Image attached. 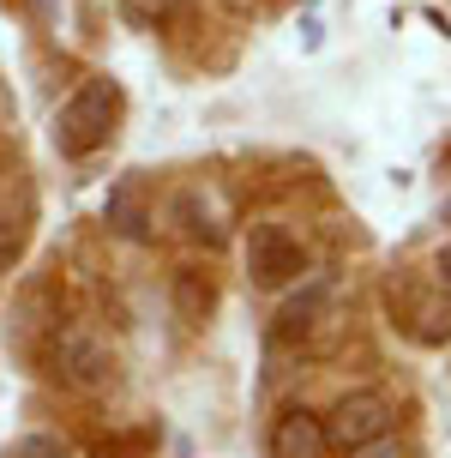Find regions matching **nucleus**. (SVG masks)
I'll list each match as a JSON object with an SVG mask.
<instances>
[{
  "instance_id": "nucleus-8",
  "label": "nucleus",
  "mask_w": 451,
  "mask_h": 458,
  "mask_svg": "<svg viewBox=\"0 0 451 458\" xmlns=\"http://www.w3.org/2000/svg\"><path fill=\"white\" fill-rule=\"evenodd\" d=\"M103 224L127 242H145L151 235V206H145V175H121L103 199Z\"/></svg>"
},
{
  "instance_id": "nucleus-4",
  "label": "nucleus",
  "mask_w": 451,
  "mask_h": 458,
  "mask_svg": "<svg viewBox=\"0 0 451 458\" xmlns=\"http://www.w3.org/2000/svg\"><path fill=\"white\" fill-rule=\"evenodd\" d=\"M30 224H37V187L19 163H0V272L24 253Z\"/></svg>"
},
{
  "instance_id": "nucleus-11",
  "label": "nucleus",
  "mask_w": 451,
  "mask_h": 458,
  "mask_svg": "<svg viewBox=\"0 0 451 458\" xmlns=\"http://www.w3.org/2000/svg\"><path fill=\"white\" fill-rule=\"evenodd\" d=\"M0 458H67V446H61L54 435H24V440H13Z\"/></svg>"
},
{
  "instance_id": "nucleus-1",
  "label": "nucleus",
  "mask_w": 451,
  "mask_h": 458,
  "mask_svg": "<svg viewBox=\"0 0 451 458\" xmlns=\"http://www.w3.org/2000/svg\"><path fill=\"white\" fill-rule=\"evenodd\" d=\"M114 121H121V85L114 79H85L54 114V151L61 157H90L96 145H109Z\"/></svg>"
},
{
  "instance_id": "nucleus-7",
  "label": "nucleus",
  "mask_w": 451,
  "mask_h": 458,
  "mask_svg": "<svg viewBox=\"0 0 451 458\" xmlns=\"http://www.w3.org/2000/svg\"><path fill=\"white\" fill-rule=\"evenodd\" d=\"M331 301H338L331 277H313L301 296L283 301V314H277V344H301L307 332H319V326L331 320Z\"/></svg>"
},
{
  "instance_id": "nucleus-9",
  "label": "nucleus",
  "mask_w": 451,
  "mask_h": 458,
  "mask_svg": "<svg viewBox=\"0 0 451 458\" xmlns=\"http://www.w3.org/2000/svg\"><path fill=\"white\" fill-rule=\"evenodd\" d=\"M331 440H325V422L307 411H283L277 428H271V458H325Z\"/></svg>"
},
{
  "instance_id": "nucleus-13",
  "label": "nucleus",
  "mask_w": 451,
  "mask_h": 458,
  "mask_svg": "<svg viewBox=\"0 0 451 458\" xmlns=\"http://www.w3.org/2000/svg\"><path fill=\"white\" fill-rule=\"evenodd\" d=\"M169 6H175V0H121V13H127L133 24H157Z\"/></svg>"
},
{
  "instance_id": "nucleus-2",
  "label": "nucleus",
  "mask_w": 451,
  "mask_h": 458,
  "mask_svg": "<svg viewBox=\"0 0 451 458\" xmlns=\"http://www.w3.org/2000/svg\"><path fill=\"white\" fill-rule=\"evenodd\" d=\"M307 272V248L289 224H253L247 235V277L253 290H289Z\"/></svg>"
},
{
  "instance_id": "nucleus-12",
  "label": "nucleus",
  "mask_w": 451,
  "mask_h": 458,
  "mask_svg": "<svg viewBox=\"0 0 451 458\" xmlns=\"http://www.w3.org/2000/svg\"><path fill=\"white\" fill-rule=\"evenodd\" d=\"M349 458H409V440H397L391 428L373 440H361V446H349Z\"/></svg>"
},
{
  "instance_id": "nucleus-14",
  "label": "nucleus",
  "mask_w": 451,
  "mask_h": 458,
  "mask_svg": "<svg viewBox=\"0 0 451 458\" xmlns=\"http://www.w3.org/2000/svg\"><path fill=\"white\" fill-rule=\"evenodd\" d=\"M13 114H19V109H13V97H6V85H0V133L13 127Z\"/></svg>"
},
{
  "instance_id": "nucleus-6",
  "label": "nucleus",
  "mask_w": 451,
  "mask_h": 458,
  "mask_svg": "<svg viewBox=\"0 0 451 458\" xmlns=\"http://www.w3.org/2000/svg\"><path fill=\"white\" fill-rule=\"evenodd\" d=\"M169 217L180 224V235H193L205 248H223L229 242V211L211 187H180L175 199H169Z\"/></svg>"
},
{
  "instance_id": "nucleus-10",
  "label": "nucleus",
  "mask_w": 451,
  "mask_h": 458,
  "mask_svg": "<svg viewBox=\"0 0 451 458\" xmlns=\"http://www.w3.org/2000/svg\"><path fill=\"white\" fill-rule=\"evenodd\" d=\"M175 296H180V314H187V320H205V308H211V284H199V272H180Z\"/></svg>"
},
{
  "instance_id": "nucleus-5",
  "label": "nucleus",
  "mask_w": 451,
  "mask_h": 458,
  "mask_svg": "<svg viewBox=\"0 0 451 458\" xmlns=\"http://www.w3.org/2000/svg\"><path fill=\"white\" fill-rule=\"evenodd\" d=\"M391 428V404H385L380 392H355V398H338V411L325 416V440L331 446H361V440H373Z\"/></svg>"
},
{
  "instance_id": "nucleus-3",
  "label": "nucleus",
  "mask_w": 451,
  "mask_h": 458,
  "mask_svg": "<svg viewBox=\"0 0 451 458\" xmlns=\"http://www.w3.org/2000/svg\"><path fill=\"white\" fill-rule=\"evenodd\" d=\"M54 374L79 392H96L114 380V350L109 338H96L90 326H67V332H54Z\"/></svg>"
}]
</instances>
